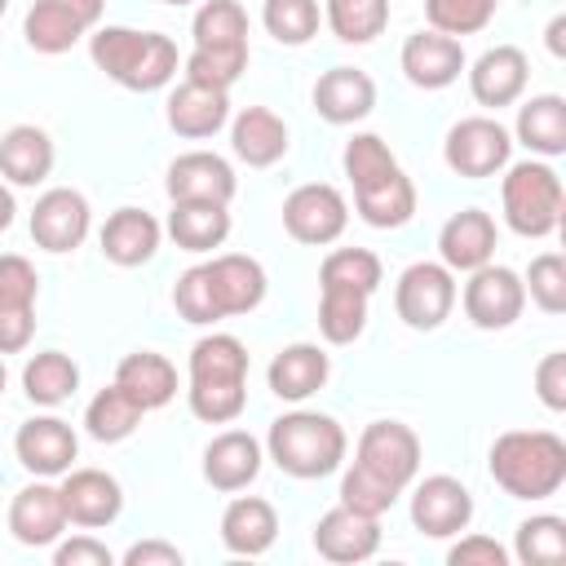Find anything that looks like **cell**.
Returning a JSON list of instances; mask_svg holds the SVG:
<instances>
[{"label":"cell","instance_id":"cell-1","mask_svg":"<svg viewBox=\"0 0 566 566\" xmlns=\"http://www.w3.org/2000/svg\"><path fill=\"white\" fill-rule=\"evenodd\" d=\"M420 473V433L402 420H371L340 478V504L385 517Z\"/></svg>","mask_w":566,"mask_h":566},{"label":"cell","instance_id":"cell-2","mask_svg":"<svg viewBox=\"0 0 566 566\" xmlns=\"http://www.w3.org/2000/svg\"><path fill=\"white\" fill-rule=\"evenodd\" d=\"M265 287H270V279L256 256L221 252L212 261L190 265L172 283V310L195 327H212L221 318L252 314L265 301Z\"/></svg>","mask_w":566,"mask_h":566},{"label":"cell","instance_id":"cell-3","mask_svg":"<svg viewBox=\"0 0 566 566\" xmlns=\"http://www.w3.org/2000/svg\"><path fill=\"white\" fill-rule=\"evenodd\" d=\"M340 168L354 186V208L371 230H398L416 217V186L380 133H354L340 150Z\"/></svg>","mask_w":566,"mask_h":566},{"label":"cell","instance_id":"cell-4","mask_svg":"<svg viewBox=\"0 0 566 566\" xmlns=\"http://www.w3.org/2000/svg\"><path fill=\"white\" fill-rule=\"evenodd\" d=\"M190 416L203 424H230L248 407V349L230 332L199 336L190 349V380H186Z\"/></svg>","mask_w":566,"mask_h":566},{"label":"cell","instance_id":"cell-5","mask_svg":"<svg viewBox=\"0 0 566 566\" xmlns=\"http://www.w3.org/2000/svg\"><path fill=\"white\" fill-rule=\"evenodd\" d=\"M491 478L513 500H548L566 486V442L553 429H509L491 442Z\"/></svg>","mask_w":566,"mask_h":566},{"label":"cell","instance_id":"cell-6","mask_svg":"<svg viewBox=\"0 0 566 566\" xmlns=\"http://www.w3.org/2000/svg\"><path fill=\"white\" fill-rule=\"evenodd\" d=\"M93 66L115 80L128 93H159L177 75V44L164 31H137V27H97L88 35Z\"/></svg>","mask_w":566,"mask_h":566},{"label":"cell","instance_id":"cell-7","mask_svg":"<svg viewBox=\"0 0 566 566\" xmlns=\"http://www.w3.org/2000/svg\"><path fill=\"white\" fill-rule=\"evenodd\" d=\"M195 49L186 57V80L208 88H234L248 71V9L239 0H203L190 22Z\"/></svg>","mask_w":566,"mask_h":566},{"label":"cell","instance_id":"cell-8","mask_svg":"<svg viewBox=\"0 0 566 566\" xmlns=\"http://www.w3.org/2000/svg\"><path fill=\"white\" fill-rule=\"evenodd\" d=\"M345 451H349V438L340 429L336 416L327 411H287L270 424L265 433V455L287 473V478H301V482H314V478H327L345 464Z\"/></svg>","mask_w":566,"mask_h":566},{"label":"cell","instance_id":"cell-9","mask_svg":"<svg viewBox=\"0 0 566 566\" xmlns=\"http://www.w3.org/2000/svg\"><path fill=\"white\" fill-rule=\"evenodd\" d=\"M500 199H504V221L513 234L522 239H548L553 230H562V208H566V190L562 177L548 159H522L504 168L500 181Z\"/></svg>","mask_w":566,"mask_h":566},{"label":"cell","instance_id":"cell-10","mask_svg":"<svg viewBox=\"0 0 566 566\" xmlns=\"http://www.w3.org/2000/svg\"><path fill=\"white\" fill-rule=\"evenodd\" d=\"M442 159L455 177H469V181L495 177L513 159V133L495 115H464L447 128Z\"/></svg>","mask_w":566,"mask_h":566},{"label":"cell","instance_id":"cell-11","mask_svg":"<svg viewBox=\"0 0 566 566\" xmlns=\"http://www.w3.org/2000/svg\"><path fill=\"white\" fill-rule=\"evenodd\" d=\"M455 274L442 261H416L394 283V310L411 332H438L455 310Z\"/></svg>","mask_w":566,"mask_h":566},{"label":"cell","instance_id":"cell-12","mask_svg":"<svg viewBox=\"0 0 566 566\" xmlns=\"http://www.w3.org/2000/svg\"><path fill=\"white\" fill-rule=\"evenodd\" d=\"M455 301L464 305V318H469L473 327H482V332H504V327H513V323L522 318V310H526V287H522V274H517V270L486 261V265L469 270V283H464V292H460Z\"/></svg>","mask_w":566,"mask_h":566},{"label":"cell","instance_id":"cell-13","mask_svg":"<svg viewBox=\"0 0 566 566\" xmlns=\"http://www.w3.org/2000/svg\"><path fill=\"white\" fill-rule=\"evenodd\" d=\"M102 9H106V0H31V9L22 18V35L35 53L57 57L97 31Z\"/></svg>","mask_w":566,"mask_h":566},{"label":"cell","instance_id":"cell-14","mask_svg":"<svg viewBox=\"0 0 566 566\" xmlns=\"http://www.w3.org/2000/svg\"><path fill=\"white\" fill-rule=\"evenodd\" d=\"M349 226V203L336 186L327 181H305L283 199V230L305 243V248H327L345 234Z\"/></svg>","mask_w":566,"mask_h":566},{"label":"cell","instance_id":"cell-15","mask_svg":"<svg viewBox=\"0 0 566 566\" xmlns=\"http://www.w3.org/2000/svg\"><path fill=\"white\" fill-rule=\"evenodd\" d=\"M473 522V491L451 473H429L411 486V526L429 539H455Z\"/></svg>","mask_w":566,"mask_h":566},{"label":"cell","instance_id":"cell-16","mask_svg":"<svg viewBox=\"0 0 566 566\" xmlns=\"http://www.w3.org/2000/svg\"><path fill=\"white\" fill-rule=\"evenodd\" d=\"M35 296L40 274L27 256H0V354H22L35 336Z\"/></svg>","mask_w":566,"mask_h":566},{"label":"cell","instance_id":"cell-17","mask_svg":"<svg viewBox=\"0 0 566 566\" xmlns=\"http://www.w3.org/2000/svg\"><path fill=\"white\" fill-rule=\"evenodd\" d=\"M88 226H93V208L80 190L71 186H53L35 199L31 208V239L35 248L53 252V256H66L75 252L84 239H88Z\"/></svg>","mask_w":566,"mask_h":566},{"label":"cell","instance_id":"cell-18","mask_svg":"<svg viewBox=\"0 0 566 566\" xmlns=\"http://www.w3.org/2000/svg\"><path fill=\"white\" fill-rule=\"evenodd\" d=\"M13 455L31 478H62L75 469L80 438L62 416H31L13 433Z\"/></svg>","mask_w":566,"mask_h":566},{"label":"cell","instance_id":"cell-19","mask_svg":"<svg viewBox=\"0 0 566 566\" xmlns=\"http://www.w3.org/2000/svg\"><path fill=\"white\" fill-rule=\"evenodd\" d=\"M66 526L71 517L62 504V486H53V478H35L9 500V531L27 548H53L66 535Z\"/></svg>","mask_w":566,"mask_h":566},{"label":"cell","instance_id":"cell-20","mask_svg":"<svg viewBox=\"0 0 566 566\" xmlns=\"http://www.w3.org/2000/svg\"><path fill=\"white\" fill-rule=\"evenodd\" d=\"M314 548L323 562H336V566L367 562L380 548V517L358 513L349 504H336L314 522Z\"/></svg>","mask_w":566,"mask_h":566},{"label":"cell","instance_id":"cell-21","mask_svg":"<svg viewBox=\"0 0 566 566\" xmlns=\"http://www.w3.org/2000/svg\"><path fill=\"white\" fill-rule=\"evenodd\" d=\"M398 66H402V75H407L416 88L433 93V88L455 84L460 71L469 66V57H464V44H460L455 35H442V31L429 27V31H416V35L402 40Z\"/></svg>","mask_w":566,"mask_h":566},{"label":"cell","instance_id":"cell-22","mask_svg":"<svg viewBox=\"0 0 566 566\" xmlns=\"http://www.w3.org/2000/svg\"><path fill=\"white\" fill-rule=\"evenodd\" d=\"M164 190L168 199H203V203H230L239 190V177L230 168V159H221L217 150H186L168 164L164 172Z\"/></svg>","mask_w":566,"mask_h":566},{"label":"cell","instance_id":"cell-23","mask_svg":"<svg viewBox=\"0 0 566 566\" xmlns=\"http://www.w3.org/2000/svg\"><path fill=\"white\" fill-rule=\"evenodd\" d=\"M464 71H469V93H473V102L486 106V111H500V106L522 102L526 80H531V62H526V53H522L517 44H495V49H486V53H482L473 66H464Z\"/></svg>","mask_w":566,"mask_h":566},{"label":"cell","instance_id":"cell-24","mask_svg":"<svg viewBox=\"0 0 566 566\" xmlns=\"http://www.w3.org/2000/svg\"><path fill=\"white\" fill-rule=\"evenodd\" d=\"M57 486H62V504H66L71 526L97 531L124 513V486L106 469H66Z\"/></svg>","mask_w":566,"mask_h":566},{"label":"cell","instance_id":"cell-25","mask_svg":"<svg viewBox=\"0 0 566 566\" xmlns=\"http://www.w3.org/2000/svg\"><path fill=\"white\" fill-rule=\"evenodd\" d=\"M261 464H265V447L248 429H221L203 447V482L212 491H226V495L252 486L256 473H261Z\"/></svg>","mask_w":566,"mask_h":566},{"label":"cell","instance_id":"cell-26","mask_svg":"<svg viewBox=\"0 0 566 566\" xmlns=\"http://www.w3.org/2000/svg\"><path fill=\"white\" fill-rule=\"evenodd\" d=\"M164 119H168V128H172L177 137H186V142L217 137V133L230 124V93H226V88L195 84V80H181V84L168 93Z\"/></svg>","mask_w":566,"mask_h":566},{"label":"cell","instance_id":"cell-27","mask_svg":"<svg viewBox=\"0 0 566 566\" xmlns=\"http://www.w3.org/2000/svg\"><path fill=\"white\" fill-rule=\"evenodd\" d=\"M310 102L327 124L345 128V124H358L376 111V80L358 66H332L314 80Z\"/></svg>","mask_w":566,"mask_h":566},{"label":"cell","instance_id":"cell-28","mask_svg":"<svg viewBox=\"0 0 566 566\" xmlns=\"http://www.w3.org/2000/svg\"><path fill=\"white\" fill-rule=\"evenodd\" d=\"M495 221L482 208H460L438 230V256L451 274H469L495 256Z\"/></svg>","mask_w":566,"mask_h":566},{"label":"cell","instance_id":"cell-29","mask_svg":"<svg viewBox=\"0 0 566 566\" xmlns=\"http://www.w3.org/2000/svg\"><path fill=\"white\" fill-rule=\"evenodd\" d=\"M332 376V358L323 345L314 340H292L283 345L270 367H265V380H270V394L283 398V402H305L310 394H318Z\"/></svg>","mask_w":566,"mask_h":566},{"label":"cell","instance_id":"cell-30","mask_svg":"<svg viewBox=\"0 0 566 566\" xmlns=\"http://www.w3.org/2000/svg\"><path fill=\"white\" fill-rule=\"evenodd\" d=\"M159 239H164V226L146 212V208H115L97 234L102 243V256L119 270H137L146 265L155 252H159Z\"/></svg>","mask_w":566,"mask_h":566},{"label":"cell","instance_id":"cell-31","mask_svg":"<svg viewBox=\"0 0 566 566\" xmlns=\"http://www.w3.org/2000/svg\"><path fill=\"white\" fill-rule=\"evenodd\" d=\"M367 301H371V292L363 283L318 274V332H323V340L327 345H354L367 327Z\"/></svg>","mask_w":566,"mask_h":566},{"label":"cell","instance_id":"cell-32","mask_svg":"<svg viewBox=\"0 0 566 566\" xmlns=\"http://www.w3.org/2000/svg\"><path fill=\"white\" fill-rule=\"evenodd\" d=\"M57 164L53 137L40 124H13L0 133V177L9 186H40Z\"/></svg>","mask_w":566,"mask_h":566},{"label":"cell","instance_id":"cell-33","mask_svg":"<svg viewBox=\"0 0 566 566\" xmlns=\"http://www.w3.org/2000/svg\"><path fill=\"white\" fill-rule=\"evenodd\" d=\"M279 539V513L261 495H234L221 513V544L234 557H261Z\"/></svg>","mask_w":566,"mask_h":566},{"label":"cell","instance_id":"cell-34","mask_svg":"<svg viewBox=\"0 0 566 566\" xmlns=\"http://www.w3.org/2000/svg\"><path fill=\"white\" fill-rule=\"evenodd\" d=\"M287 124L270 111V106H243L230 119V150L248 164V168H270L287 155Z\"/></svg>","mask_w":566,"mask_h":566},{"label":"cell","instance_id":"cell-35","mask_svg":"<svg viewBox=\"0 0 566 566\" xmlns=\"http://www.w3.org/2000/svg\"><path fill=\"white\" fill-rule=\"evenodd\" d=\"M115 385L142 407V411H159L177 398V367L155 354V349H133L119 358L115 367Z\"/></svg>","mask_w":566,"mask_h":566},{"label":"cell","instance_id":"cell-36","mask_svg":"<svg viewBox=\"0 0 566 566\" xmlns=\"http://www.w3.org/2000/svg\"><path fill=\"white\" fill-rule=\"evenodd\" d=\"M513 137L535 155V159H557L566 155V97L562 93H535L517 106Z\"/></svg>","mask_w":566,"mask_h":566},{"label":"cell","instance_id":"cell-37","mask_svg":"<svg viewBox=\"0 0 566 566\" xmlns=\"http://www.w3.org/2000/svg\"><path fill=\"white\" fill-rule=\"evenodd\" d=\"M168 239L186 252H212L230 239V203L177 199L168 208Z\"/></svg>","mask_w":566,"mask_h":566},{"label":"cell","instance_id":"cell-38","mask_svg":"<svg viewBox=\"0 0 566 566\" xmlns=\"http://www.w3.org/2000/svg\"><path fill=\"white\" fill-rule=\"evenodd\" d=\"M22 389L35 407H62L80 389V367L62 349H40L22 367Z\"/></svg>","mask_w":566,"mask_h":566},{"label":"cell","instance_id":"cell-39","mask_svg":"<svg viewBox=\"0 0 566 566\" xmlns=\"http://www.w3.org/2000/svg\"><path fill=\"white\" fill-rule=\"evenodd\" d=\"M142 407L111 380L106 389H97L93 398H88V407H84V429H88V438L93 442H124V438H133V429L142 424Z\"/></svg>","mask_w":566,"mask_h":566},{"label":"cell","instance_id":"cell-40","mask_svg":"<svg viewBox=\"0 0 566 566\" xmlns=\"http://www.w3.org/2000/svg\"><path fill=\"white\" fill-rule=\"evenodd\" d=\"M513 557L522 566H557L566 562V522L557 513H535L513 531Z\"/></svg>","mask_w":566,"mask_h":566},{"label":"cell","instance_id":"cell-41","mask_svg":"<svg viewBox=\"0 0 566 566\" xmlns=\"http://www.w3.org/2000/svg\"><path fill=\"white\" fill-rule=\"evenodd\" d=\"M323 18L340 44H371L389 27V0H327Z\"/></svg>","mask_w":566,"mask_h":566},{"label":"cell","instance_id":"cell-42","mask_svg":"<svg viewBox=\"0 0 566 566\" xmlns=\"http://www.w3.org/2000/svg\"><path fill=\"white\" fill-rule=\"evenodd\" d=\"M318 22H323V9L318 0H265L261 4V27L287 44V49H301L318 35Z\"/></svg>","mask_w":566,"mask_h":566},{"label":"cell","instance_id":"cell-43","mask_svg":"<svg viewBox=\"0 0 566 566\" xmlns=\"http://www.w3.org/2000/svg\"><path fill=\"white\" fill-rule=\"evenodd\" d=\"M500 0H424V18L442 35H478L495 18Z\"/></svg>","mask_w":566,"mask_h":566},{"label":"cell","instance_id":"cell-44","mask_svg":"<svg viewBox=\"0 0 566 566\" xmlns=\"http://www.w3.org/2000/svg\"><path fill=\"white\" fill-rule=\"evenodd\" d=\"M526 296L544 310V314H566V256L562 252H539L526 274H522Z\"/></svg>","mask_w":566,"mask_h":566},{"label":"cell","instance_id":"cell-45","mask_svg":"<svg viewBox=\"0 0 566 566\" xmlns=\"http://www.w3.org/2000/svg\"><path fill=\"white\" fill-rule=\"evenodd\" d=\"M447 566H509V548L491 535H460L447 548Z\"/></svg>","mask_w":566,"mask_h":566},{"label":"cell","instance_id":"cell-46","mask_svg":"<svg viewBox=\"0 0 566 566\" xmlns=\"http://www.w3.org/2000/svg\"><path fill=\"white\" fill-rule=\"evenodd\" d=\"M53 566H115V553L97 535H71L53 544Z\"/></svg>","mask_w":566,"mask_h":566},{"label":"cell","instance_id":"cell-47","mask_svg":"<svg viewBox=\"0 0 566 566\" xmlns=\"http://www.w3.org/2000/svg\"><path fill=\"white\" fill-rule=\"evenodd\" d=\"M535 398L548 411H566V354L562 349L539 358V367H535Z\"/></svg>","mask_w":566,"mask_h":566},{"label":"cell","instance_id":"cell-48","mask_svg":"<svg viewBox=\"0 0 566 566\" xmlns=\"http://www.w3.org/2000/svg\"><path fill=\"white\" fill-rule=\"evenodd\" d=\"M119 562L124 566H181L186 553L177 544H168V539H137V544H128L119 553Z\"/></svg>","mask_w":566,"mask_h":566},{"label":"cell","instance_id":"cell-49","mask_svg":"<svg viewBox=\"0 0 566 566\" xmlns=\"http://www.w3.org/2000/svg\"><path fill=\"white\" fill-rule=\"evenodd\" d=\"M562 31H566V18L557 13V18L548 22V53H553V57H562V53H566V40H562Z\"/></svg>","mask_w":566,"mask_h":566},{"label":"cell","instance_id":"cell-50","mask_svg":"<svg viewBox=\"0 0 566 566\" xmlns=\"http://www.w3.org/2000/svg\"><path fill=\"white\" fill-rule=\"evenodd\" d=\"M13 212H18V203H13V190L0 181V234L13 226Z\"/></svg>","mask_w":566,"mask_h":566},{"label":"cell","instance_id":"cell-51","mask_svg":"<svg viewBox=\"0 0 566 566\" xmlns=\"http://www.w3.org/2000/svg\"><path fill=\"white\" fill-rule=\"evenodd\" d=\"M4 385H9V371H4V354H0V394H4Z\"/></svg>","mask_w":566,"mask_h":566},{"label":"cell","instance_id":"cell-52","mask_svg":"<svg viewBox=\"0 0 566 566\" xmlns=\"http://www.w3.org/2000/svg\"><path fill=\"white\" fill-rule=\"evenodd\" d=\"M164 4H172V9H181V4H195V0H164Z\"/></svg>","mask_w":566,"mask_h":566},{"label":"cell","instance_id":"cell-53","mask_svg":"<svg viewBox=\"0 0 566 566\" xmlns=\"http://www.w3.org/2000/svg\"><path fill=\"white\" fill-rule=\"evenodd\" d=\"M4 9H9V0H0V18H4Z\"/></svg>","mask_w":566,"mask_h":566}]
</instances>
